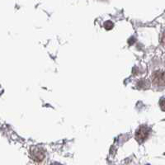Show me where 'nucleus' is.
I'll return each instance as SVG.
<instances>
[{
  "mask_svg": "<svg viewBox=\"0 0 165 165\" xmlns=\"http://www.w3.org/2000/svg\"><path fill=\"white\" fill-rule=\"evenodd\" d=\"M152 84L156 88H163L165 87V71L156 70L151 75Z\"/></svg>",
  "mask_w": 165,
  "mask_h": 165,
  "instance_id": "nucleus-1",
  "label": "nucleus"
},
{
  "mask_svg": "<svg viewBox=\"0 0 165 165\" xmlns=\"http://www.w3.org/2000/svg\"><path fill=\"white\" fill-rule=\"evenodd\" d=\"M150 130L146 126H141L135 133V138L139 143H143L150 135Z\"/></svg>",
  "mask_w": 165,
  "mask_h": 165,
  "instance_id": "nucleus-2",
  "label": "nucleus"
},
{
  "mask_svg": "<svg viewBox=\"0 0 165 165\" xmlns=\"http://www.w3.org/2000/svg\"><path fill=\"white\" fill-rule=\"evenodd\" d=\"M31 158L36 162H41L45 158V151L41 148H33L31 151Z\"/></svg>",
  "mask_w": 165,
  "mask_h": 165,
  "instance_id": "nucleus-3",
  "label": "nucleus"
},
{
  "mask_svg": "<svg viewBox=\"0 0 165 165\" xmlns=\"http://www.w3.org/2000/svg\"><path fill=\"white\" fill-rule=\"evenodd\" d=\"M159 106H160L161 110L165 111V97H161V99L159 100Z\"/></svg>",
  "mask_w": 165,
  "mask_h": 165,
  "instance_id": "nucleus-4",
  "label": "nucleus"
},
{
  "mask_svg": "<svg viewBox=\"0 0 165 165\" xmlns=\"http://www.w3.org/2000/svg\"><path fill=\"white\" fill-rule=\"evenodd\" d=\"M161 44L165 48V31H163L162 34V36H161Z\"/></svg>",
  "mask_w": 165,
  "mask_h": 165,
  "instance_id": "nucleus-5",
  "label": "nucleus"
},
{
  "mask_svg": "<svg viewBox=\"0 0 165 165\" xmlns=\"http://www.w3.org/2000/svg\"><path fill=\"white\" fill-rule=\"evenodd\" d=\"M51 165H62V164H60V163H53Z\"/></svg>",
  "mask_w": 165,
  "mask_h": 165,
  "instance_id": "nucleus-6",
  "label": "nucleus"
},
{
  "mask_svg": "<svg viewBox=\"0 0 165 165\" xmlns=\"http://www.w3.org/2000/svg\"><path fill=\"white\" fill-rule=\"evenodd\" d=\"M163 63H164V66H165V57H164V60H163Z\"/></svg>",
  "mask_w": 165,
  "mask_h": 165,
  "instance_id": "nucleus-7",
  "label": "nucleus"
},
{
  "mask_svg": "<svg viewBox=\"0 0 165 165\" xmlns=\"http://www.w3.org/2000/svg\"><path fill=\"white\" fill-rule=\"evenodd\" d=\"M147 165H149V164H147Z\"/></svg>",
  "mask_w": 165,
  "mask_h": 165,
  "instance_id": "nucleus-8",
  "label": "nucleus"
}]
</instances>
